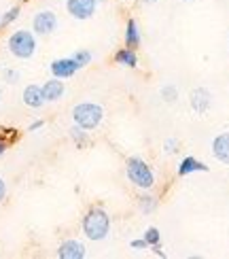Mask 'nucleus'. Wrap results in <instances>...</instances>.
Returning a JSON list of instances; mask_svg holds the SVG:
<instances>
[{
	"instance_id": "412c9836",
	"label": "nucleus",
	"mask_w": 229,
	"mask_h": 259,
	"mask_svg": "<svg viewBox=\"0 0 229 259\" xmlns=\"http://www.w3.org/2000/svg\"><path fill=\"white\" fill-rule=\"evenodd\" d=\"M72 58H74V62H76V64H79V68H85V66H87V64H91V58H94V56H91V53H89V51H85V49H81V51H76V53H74V56H72Z\"/></svg>"
},
{
	"instance_id": "c85d7f7f",
	"label": "nucleus",
	"mask_w": 229,
	"mask_h": 259,
	"mask_svg": "<svg viewBox=\"0 0 229 259\" xmlns=\"http://www.w3.org/2000/svg\"><path fill=\"white\" fill-rule=\"evenodd\" d=\"M9 145H11V143H9V140H7V138H5L3 134H0V157H3V155H5V151L9 149Z\"/></svg>"
},
{
	"instance_id": "f257e3e1",
	"label": "nucleus",
	"mask_w": 229,
	"mask_h": 259,
	"mask_svg": "<svg viewBox=\"0 0 229 259\" xmlns=\"http://www.w3.org/2000/svg\"><path fill=\"white\" fill-rule=\"evenodd\" d=\"M81 230L87 240L100 242L108 236V232H111V217H108V212L104 208L91 206L81 221Z\"/></svg>"
},
{
	"instance_id": "7c9ffc66",
	"label": "nucleus",
	"mask_w": 229,
	"mask_h": 259,
	"mask_svg": "<svg viewBox=\"0 0 229 259\" xmlns=\"http://www.w3.org/2000/svg\"><path fill=\"white\" fill-rule=\"evenodd\" d=\"M0 100H3V88H0Z\"/></svg>"
},
{
	"instance_id": "c756f323",
	"label": "nucleus",
	"mask_w": 229,
	"mask_h": 259,
	"mask_svg": "<svg viewBox=\"0 0 229 259\" xmlns=\"http://www.w3.org/2000/svg\"><path fill=\"white\" fill-rule=\"evenodd\" d=\"M140 3H145V5H155L157 0H140Z\"/></svg>"
},
{
	"instance_id": "ddd939ff",
	"label": "nucleus",
	"mask_w": 229,
	"mask_h": 259,
	"mask_svg": "<svg viewBox=\"0 0 229 259\" xmlns=\"http://www.w3.org/2000/svg\"><path fill=\"white\" fill-rule=\"evenodd\" d=\"M210 168L204 164V161H200V159H195V157H191V155H187V157H182L180 161H178V166H176V175L178 177H189V175H193V172H208Z\"/></svg>"
},
{
	"instance_id": "aec40b11",
	"label": "nucleus",
	"mask_w": 229,
	"mask_h": 259,
	"mask_svg": "<svg viewBox=\"0 0 229 259\" xmlns=\"http://www.w3.org/2000/svg\"><path fill=\"white\" fill-rule=\"evenodd\" d=\"M145 242L149 244V246H153V244H157V242H161V234H159V230L157 228H147V232H145Z\"/></svg>"
},
{
	"instance_id": "39448f33",
	"label": "nucleus",
	"mask_w": 229,
	"mask_h": 259,
	"mask_svg": "<svg viewBox=\"0 0 229 259\" xmlns=\"http://www.w3.org/2000/svg\"><path fill=\"white\" fill-rule=\"evenodd\" d=\"M58 30V15L49 9H42L32 17V32L36 36H51Z\"/></svg>"
},
{
	"instance_id": "473e14b6",
	"label": "nucleus",
	"mask_w": 229,
	"mask_h": 259,
	"mask_svg": "<svg viewBox=\"0 0 229 259\" xmlns=\"http://www.w3.org/2000/svg\"><path fill=\"white\" fill-rule=\"evenodd\" d=\"M0 17H3V13H0Z\"/></svg>"
},
{
	"instance_id": "f03ea898",
	"label": "nucleus",
	"mask_w": 229,
	"mask_h": 259,
	"mask_svg": "<svg viewBox=\"0 0 229 259\" xmlns=\"http://www.w3.org/2000/svg\"><path fill=\"white\" fill-rule=\"evenodd\" d=\"M125 175L134 187L138 189H153L155 187V172L143 157H129L125 161Z\"/></svg>"
},
{
	"instance_id": "a878e982",
	"label": "nucleus",
	"mask_w": 229,
	"mask_h": 259,
	"mask_svg": "<svg viewBox=\"0 0 229 259\" xmlns=\"http://www.w3.org/2000/svg\"><path fill=\"white\" fill-rule=\"evenodd\" d=\"M42 127H45V121H42V119H34V121L28 125V132H38V130H42Z\"/></svg>"
},
{
	"instance_id": "b1692460",
	"label": "nucleus",
	"mask_w": 229,
	"mask_h": 259,
	"mask_svg": "<svg viewBox=\"0 0 229 259\" xmlns=\"http://www.w3.org/2000/svg\"><path fill=\"white\" fill-rule=\"evenodd\" d=\"M0 132H3V136L9 140V143H15V140L19 138V132L15 127H5V130H0Z\"/></svg>"
},
{
	"instance_id": "6ab92c4d",
	"label": "nucleus",
	"mask_w": 229,
	"mask_h": 259,
	"mask_svg": "<svg viewBox=\"0 0 229 259\" xmlns=\"http://www.w3.org/2000/svg\"><path fill=\"white\" fill-rule=\"evenodd\" d=\"M159 94H161V98L166 100V102H176V98H178V90H176V85H163Z\"/></svg>"
},
{
	"instance_id": "5701e85b",
	"label": "nucleus",
	"mask_w": 229,
	"mask_h": 259,
	"mask_svg": "<svg viewBox=\"0 0 229 259\" xmlns=\"http://www.w3.org/2000/svg\"><path fill=\"white\" fill-rule=\"evenodd\" d=\"M178 147H180V143H178L176 138H166V140H163V151H166L168 155H174V153H176Z\"/></svg>"
},
{
	"instance_id": "a211bd4d",
	"label": "nucleus",
	"mask_w": 229,
	"mask_h": 259,
	"mask_svg": "<svg viewBox=\"0 0 229 259\" xmlns=\"http://www.w3.org/2000/svg\"><path fill=\"white\" fill-rule=\"evenodd\" d=\"M19 13H21L19 7H11L7 13H3V17H0V28H7L11 24H15V21L19 19Z\"/></svg>"
},
{
	"instance_id": "7ed1b4c3",
	"label": "nucleus",
	"mask_w": 229,
	"mask_h": 259,
	"mask_svg": "<svg viewBox=\"0 0 229 259\" xmlns=\"http://www.w3.org/2000/svg\"><path fill=\"white\" fill-rule=\"evenodd\" d=\"M36 34L32 30H15L7 40V49L17 60H30L36 53Z\"/></svg>"
},
{
	"instance_id": "dca6fc26",
	"label": "nucleus",
	"mask_w": 229,
	"mask_h": 259,
	"mask_svg": "<svg viewBox=\"0 0 229 259\" xmlns=\"http://www.w3.org/2000/svg\"><path fill=\"white\" fill-rule=\"evenodd\" d=\"M138 208H140V212H145V214H153L155 208H157V198L151 196L149 189L147 191L143 189V193L138 196Z\"/></svg>"
},
{
	"instance_id": "1a4fd4ad",
	"label": "nucleus",
	"mask_w": 229,
	"mask_h": 259,
	"mask_svg": "<svg viewBox=\"0 0 229 259\" xmlns=\"http://www.w3.org/2000/svg\"><path fill=\"white\" fill-rule=\"evenodd\" d=\"M60 259H85L87 257V249L81 240H74V238H68L64 240L60 246H58V253H56Z\"/></svg>"
},
{
	"instance_id": "9b49d317",
	"label": "nucleus",
	"mask_w": 229,
	"mask_h": 259,
	"mask_svg": "<svg viewBox=\"0 0 229 259\" xmlns=\"http://www.w3.org/2000/svg\"><path fill=\"white\" fill-rule=\"evenodd\" d=\"M40 88H42V96H45L47 102H58V100L64 98V94H66L64 81L62 79H56V77H51L49 81H45Z\"/></svg>"
},
{
	"instance_id": "4be33fe9",
	"label": "nucleus",
	"mask_w": 229,
	"mask_h": 259,
	"mask_svg": "<svg viewBox=\"0 0 229 259\" xmlns=\"http://www.w3.org/2000/svg\"><path fill=\"white\" fill-rule=\"evenodd\" d=\"M3 77H5V81H7L9 85H15V83H19V79H21V72L15 70V68H5Z\"/></svg>"
},
{
	"instance_id": "20e7f679",
	"label": "nucleus",
	"mask_w": 229,
	"mask_h": 259,
	"mask_svg": "<svg viewBox=\"0 0 229 259\" xmlns=\"http://www.w3.org/2000/svg\"><path fill=\"white\" fill-rule=\"evenodd\" d=\"M72 121L87 132H91L104 121V109L96 102H81L72 109Z\"/></svg>"
},
{
	"instance_id": "0eeeda50",
	"label": "nucleus",
	"mask_w": 229,
	"mask_h": 259,
	"mask_svg": "<svg viewBox=\"0 0 229 259\" xmlns=\"http://www.w3.org/2000/svg\"><path fill=\"white\" fill-rule=\"evenodd\" d=\"M49 70H51V77L64 81V79L74 77L76 70H79V64L74 62V58H58L49 64Z\"/></svg>"
},
{
	"instance_id": "4468645a",
	"label": "nucleus",
	"mask_w": 229,
	"mask_h": 259,
	"mask_svg": "<svg viewBox=\"0 0 229 259\" xmlns=\"http://www.w3.org/2000/svg\"><path fill=\"white\" fill-rule=\"evenodd\" d=\"M140 42H143V34H140V28L136 24V19H129L125 26V47L129 49H138Z\"/></svg>"
},
{
	"instance_id": "f8f14e48",
	"label": "nucleus",
	"mask_w": 229,
	"mask_h": 259,
	"mask_svg": "<svg viewBox=\"0 0 229 259\" xmlns=\"http://www.w3.org/2000/svg\"><path fill=\"white\" fill-rule=\"evenodd\" d=\"M212 155L216 161L229 166V132H221L212 140Z\"/></svg>"
},
{
	"instance_id": "2eb2a0df",
	"label": "nucleus",
	"mask_w": 229,
	"mask_h": 259,
	"mask_svg": "<svg viewBox=\"0 0 229 259\" xmlns=\"http://www.w3.org/2000/svg\"><path fill=\"white\" fill-rule=\"evenodd\" d=\"M115 64L119 66H125V68H136L138 66V56H136V49H129L123 47L115 53Z\"/></svg>"
},
{
	"instance_id": "423d86ee",
	"label": "nucleus",
	"mask_w": 229,
	"mask_h": 259,
	"mask_svg": "<svg viewBox=\"0 0 229 259\" xmlns=\"http://www.w3.org/2000/svg\"><path fill=\"white\" fill-rule=\"evenodd\" d=\"M98 3H100V0H66V11L70 13V17L85 21V19L94 17Z\"/></svg>"
},
{
	"instance_id": "6e6552de",
	"label": "nucleus",
	"mask_w": 229,
	"mask_h": 259,
	"mask_svg": "<svg viewBox=\"0 0 229 259\" xmlns=\"http://www.w3.org/2000/svg\"><path fill=\"white\" fill-rule=\"evenodd\" d=\"M189 104L198 115H206L212 106V94L206 88H195L189 96Z\"/></svg>"
},
{
	"instance_id": "393cba45",
	"label": "nucleus",
	"mask_w": 229,
	"mask_h": 259,
	"mask_svg": "<svg viewBox=\"0 0 229 259\" xmlns=\"http://www.w3.org/2000/svg\"><path fill=\"white\" fill-rule=\"evenodd\" d=\"M129 246H132L134 251H147L149 249V244L145 242V238H138V240H132L129 242Z\"/></svg>"
},
{
	"instance_id": "9d476101",
	"label": "nucleus",
	"mask_w": 229,
	"mask_h": 259,
	"mask_svg": "<svg viewBox=\"0 0 229 259\" xmlns=\"http://www.w3.org/2000/svg\"><path fill=\"white\" fill-rule=\"evenodd\" d=\"M21 102H24L28 109H42L45 106V96H42V88L40 85H28V88L24 90V94H21Z\"/></svg>"
},
{
	"instance_id": "2f4dec72",
	"label": "nucleus",
	"mask_w": 229,
	"mask_h": 259,
	"mask_svg": "<svg viewBox=\"0 0 229 259\" xmlns=\"http://www.w3.org/2000/svg\"><path fill=\"white\" fill-rule=\"evenodd\" d=\"M185 3H195V0H185Z\"/></svg>"
},
{
	"instance_id": "cd10ccee",
	"label": "nucleus",
	"mask_w": 229,
	"mask_h": 259,
	"mask_svg": "<svg viewBox=\"0 0 229 259\" xmlns=\"http://www.w3.org/2000/svg\"><path fill=\"white\" fill-rule=\"evenodd\" d=\"M5 198H7V183L3 177H0V204L5 202Z\"/></svg>"
},
{
	"instance_id": "bb28decb",
	"label": "nucleus",
	"mask_w": 229,
	"mask_h": 259,
	"mask_svg": "<svg viewBox=\"0 0 229 259\" xmlns=\"http://www.w3.org/2000/svg\"><path fill=\"white\" fill-rule=\"evenodd\" d=\"M149 249H153V253H155L157 257H163L166 259L168 255H166V251H163V246H161V242H157V244H153V246H149Z\"/></svg>"
},
{
	"instance_id": "f3484780",
	"label": "nucleus",
	"mask_w": 229,
	"mask_h": 259,
	"mask_svg": "<svg viewBox=\"0 0 229 259\" xmlns=\"http://www.w3.org/2000/svg\"><path fill=\"white\" fill-rule=\"evenodd\" d=\"M70 140L72 143L79 147V149H85L87 145H89V132H87V130H83L81 125H72L70 127Z\"/></svg>"
}]
</instances>
